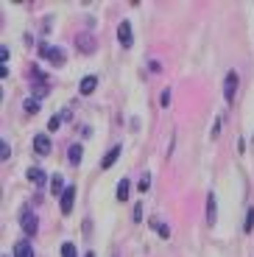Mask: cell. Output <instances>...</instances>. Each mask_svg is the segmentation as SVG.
<instances>
[{
    "instance_id": "cell-9",
    "label": "cell",
    "mask_w": 254,
    "mask_h": 257,
    "mask_svg": "<svg viewBox=\"0 0 254 257\" xmlns=\"http://www.w3.org/2000/svg\"><path fill=\"white\" fill-rule=\"evenodd\" d=\"M120 151H123L120 146L109 148V151H106V157H103V160H101V168H103V171H109V168L114 165V160H117V157H120Z\"/></svg>"
},
{
    "instance_id": "cell-2",
    "label": "cell",
    "mask_w": 254,
    "mask_h": 257,
    "mask_svg": "<svg viewBox=\"0 0 254 257\" xmlns=\"http://www.w3.org/2000/svg\"><path fill=\"white\" fill-rule=\"evenodd\" d=\"M237 84H240V76H237L235 70H229V73H226V78H223V98H226V103L235 101Z\"/></svg>"
},
{
    "instance_id": "cell-4",
    "label": "cell",
    "mask_w": 254,
    "mask_h": 257,
    "mask_svg": "<svg viewBox=\"0 0 254 257\" xmlns=\"http://www.w3.org/2000/svg\"><path fill=\"white\" fill-rule=\"evenodd\" d=\"M117 42H120L123 48H132V23H129V20H123L120 26H117Z\"/></svg>"
},
{
    "instance_id": "cell-22",
    "label": "cell",
    "mask_w": 254,
    "mask_h": 257,
    "mask_svg": "<svg viewBox=\"0 0 254 257\" xmlns=\"http://www.w3.org/2000/svg\"><path fill=\"white\" fill-rule=\"evenodd\" d=\"M159 103H162L165 109H168V106H171V90H165V92H162V95H159Z\"/></svg>"
},
{
    "instance_id": "cell-8",
    "label": "cell",
    "mask_w": 254,
    "mask_h": 257,
    "mask_svg": "<svg viewBox=\"0 0 254 257\" xmlns=\"http://www.w3.org/2000/svg\"><path fill=\"white\" fill-rule=\"evenodd\" d=\"M95 87H98V78H95V76H84L81 81H78V90H81V95L95 92Z\"/></svg>"
},
{
    "instance_id": "cell-5",
    "label": "cell",
    "mask_w": 254,
    "mask_h": 257,
    "mask_svg": "<svg viewBox=\"0 0 254 257\" xmlns=\"http://www.w3.org/2000/svg\"><path fill=\"white\" fill-rule=\"evenodd\" d=\"M73 201H76V187H67V190H64L62 193V212H64V215H70V212H73Z\"/></svg>"
},
{
    "instance_id": "cell-12",
    "label": "cell",
    "mask_w": 254,
    "mask_h": 257,
    "mask_svg": "<svg viewBox=\"0 0 254 257\" xmlns=\"http://www.w3.org/2000/svg\"><path fill=\"white\" fill-rule=\"evenodd\" d=\"M28 182H34V185H45V171L42 168H28Z\"/></svg>"
},
{
    "instance_id": "cell-21",
    "label": "cell",
    "mask_w": 254,
    "mask_h": 257,
    "mask_svg": "<svg viewBox=\"0 0 254 257\" xmlns=\"http://www.w3.org/2000/svg\"><path fill=\"white\" fill-rule=\"evenodd\" d=\"M37 95H39V98L48 95V84H45V78H39V84H37Z\"/></svg>"
},
{
    "instance_id": "cell-3",
    "label": "cell",
    "mask_w": 254,
    "mask_h": 257,
    "mask_svg": "<svg viewBox=\"0 0 254 257\" xmlns=\"http://www.w3.org/2000/svg\"><path fill=\"white\" fill-rule=\"evenodd\" d=\"M20 226H23V232H26V235H37L39 221H37V215H34V212H23V215H20Z\"/></svg>"
},
{
    "instance_id": "cell-24",
    "label": "cell",
    "mask_w": 254,
    "mask_h": 257,
    "mask_svg": "<svg viewBox=\"0 0 254 257\" xmlns=\"http://www.w3.org/2000/svg\"><path fill=\"white\" fill-rule=\"evenodd\" d=\"M134 221H143V204H134Z\"/></svg>"
},
{
    "instance_id": "cell-26",
    "label": "cell",
    "mask_w": 254,
    "mask_h": 257,
    "mask_svg": "<svg viewBox=\"0 0 254 257\" xmlns=\"http://www.w3.org/2000/svg\"><path fill=\"white\" fill-rule=\"evenodd\" d=\"M84 257H95V254H92V251H87V254H84Z\"/></svg>"
},
{
    "instance_id": "cell-14",
    "label": "cell",
    "mask_w": 254,
    "mask_h": 257,
    "mask_svg": "<svg viewBox=\"0 0 254 257\" xmlns=\"http://www.w3.org/2000/svg\"><path fill=\"white\" fill-rule=\"evenodd\" d=\"M129 190H132L129 179H120V182H117V199H120V201H126V199H129Z\"/></svg>"
},
{
    "instance_id": "cell-19",
    "label": "cell",
    "mask_w": 254,
    "mask_h": 257,
    "mask_svg": "<svg viewBox=\"0 0 254 257\" xmlns=\"http://www.w3.org/2000/svg\"><path fill=\"white\" fill-rule=\"evenodd\" d=\"M62 257H78V254H76V246H73V243H64V246H62Z\"/></svg>"
},
{
    "instance_id": "cell-13",
    "label": "cell",
    "mask_w": 254,
    "mask_h": 257,
    "mask_svg": "<svg viewBox=\"0 0 254 257\" xmlns=\"http://www.w3.org/2000/svg\"><path fill=\"white\" fill-rule=\"evenodd\" d=\"M51 190H53V196H59V199H62V193L67 190V187H64V182H62V176H53V179H51Z\"/></svg>"
},
{
    "instance_id": "cell-17",
    "label": "cell",
    "mask_w": 254,
    "mask_h": 257,
    "mask_svg": "<svg viewBox=\"0 0 254 257\" xmlns=\"http://www.w3.org/2000/svg\"><path fill=\"white\" fill-rule=\"evenodd\" d=\"M254 229V207H248V212H246V224H243V232H251Z\"/></svg>"
},
{
    "instance_id": "cell-18",
    "label": "cell",
    "mask_w": 254,
    "mask_h": 257,
    "mask_svg": "<svg viewBox=\"0 0 254 257\" xmlns=\"http://www.w3.org/2000/svg\"><path fill=\"white\" fill-rule=\"evenodd\" d=\"M23 106H26L28 115H37V112H39V101H37V98H28V101L23 103Z\"/></svg>"
},
{
    "instance_id": "cell-7",
    "label": "cell",
    "mask_w": 254,
    "mask_h": 257,
    "mask_svg": "<svg viewBox=\"0 0 254 257\" xmlns=\"http://www.w3.org/2000/svg\"><path fill=\"white\" fill-rule=\"evenodd\" d=\"M14 257H34L31 240H17V243H14Z\"/></svg>"
},
{
    "instance_id": "cell-15",
    "label": "cell",
    "mask_w": 254,
    "mask_h": 257,
    "mask_svg": "<svg viewBox=\"0 0 254 257\" xmlns=\"http://www.w3.org/2000/svg\"><path fill=\"white\" fill-rule=\"evenodd\" d=\"M215 196H212L210 193V199H207V221H210V224H215Z\"/></svg>"
},
{
    "instance_id": "cell-16",
    "label": "cell",
    "mask_w": 254,
    "mask_h": 257,
    "mask_svg": "<svg viewBox=\"0 0 254 257\" xmlns=\"http://www.w3.org/2000/svg\"><path fill=\"white\" fill-rule=\"evenodd\" d=\"M148 224H151V226H154V229H157V232H159V235H162V238H165V240H168V238H171V229H168V226H165V224H159V221H157V218H151V221H148Z\"/></svg>"
},
{
    "instance_id": "cell-23",
    "label": "cell",
    "mask_w": 254,
    "mask_h": 257,
    "mask_svg": "<svg viewBox=\"0 0 254 257\" xmlns=\"http://www.w3.org/2000/svg\"><path fill=\"white\" fill-rule=\"evenodd\" d=\"M137 187H140V190H143V193H146V190H148V187H151V176H148V174H146V176H143V179H140V185H137Z\"/></svg>"
},
{
    "instance_id": "cell-10",
    "label": "cell",
    "mask_w": 254,
    "mask_h": 257,
    "mask_svg": "<svg viewBox=\"0 0 254 257\" xmlns=\"http://www.w3.org/2000/svg\"><path fill=\"white\" fill-rule=\"evenodd\" d=\"M81 157H84V148L78 146V143H76V146L67 148V160H70L73 165H78V162H81Z\"/></svg>"
},
{
    "instance_id": "cell-1",
    "label": "cell",
    "mask_w": 254,
    "mask_h": 257,
    "mask_svg": "<svg viewBox=\"0 0 254 257\" xmlns=\"http://www.w3.org/2000/svg\"><path fill=\"white\" fill-rule=\"evenodd\" d=\"M39 53H42L51 64H56V67L64 64V51L62 48H53V45H48V42H39Z\"/></svg>"
},
{
    "instance_id": "cell-25",
    "label": "cell",
    "mask_w": 254,
    "mask_h": 257,
    "mask_svg": "<svg viewBox=\"0 0 254 257\" xmlns=\"http://www.w3.org/2000/svg\"><path fill=\"white\" fill-rule=\"evenodd\" d=\"M218 132H221V117H215V126H212V137H218Z\"/></svg>"
},
{
    "instance_id": "cell-11",
    "label": "cell",
    "mask_w": 254,
    "mask_h": 257,
    "mask_svg": "<svg viewBox=\"0 0 254 257\" xmlns=\"http://www.w3.org/2000/svg\"><path fill=\"white\" fill-rule=\"evenodd\" d=\"M78 48H81L84 53H92L95 51V39L89 37V34H84V37H78Z\"/></svg>"
},
{
    "instance_id": "cell-6",
    "label": "cell",
    "mask_w": 254,
    "mask_h": 257,
    "mask_svg": "<svg viewBox=\"0 0 254 257\" xmlns=\"http://www.w3.org/2000/svg\"><path fill=\"white\" fill-rule=\"evenodd\" d=\"M34 151H37V154H51V137L48 135H37L34 137Z\"/></svg>"
},
{
    "instance_id": "cell-20",
    "label": "cell",
    "mask_w": 254,
    "mask_h": 257,
    "mask_svg": "<svg viewBox=\"0 0 254 257\" xmlns=\"http://www.w3.org/2000/svg\"><path fill=\"white\" fill-rule=\"evenodd\" d=\"M62 120H64L62 115H53V117H51V123H48V128H51V132H56V128L62 126Z\"/></svg>"
}]
</instances>
